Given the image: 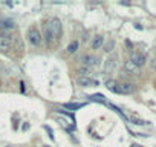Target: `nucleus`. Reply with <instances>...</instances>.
<instances>
[{
  "instance_id": "nucleus-3",
  "label": "nucleus",
  "mask_w": 156,
  "mask_h": 147,
  "mask_svg": "<svg viewBox=\"0 0 156 147\" xmlns=\"http://www.w3.org/2000/svg\"><path fill=\"white\" fill-rule=\"evenodd\" d=\"M81 61L84 64V68H93V66H98L100 58L95 57V55H83Z\"/></svg>"
},
{
  "instance_id": "nucleus-16",
  "label": "nucleus",
  "mask_w": 156,
  "mask_h": 147,
  "mask_svg": "<svg viewBox=\"0 0 156 147\" xmlns=\"http://www.w3.org/2000/svg\"><path fill=\"white\" fill-rule=\"evenodd\" d=\"M130 121L133 124H136V126H146V124H148L147 121H144V119H139V118H130Z\"/></svg>"
},
{
  "instance_id": "nucleus-1",
  "label": "nucleus",
  "mask_w": 156,
  "mask_h": 147,
  "mask_svg": "<svg viewBox=\"0 0 156 147\" xmlns=\"http://www.w3.org/2000/svg\"><path fill=\"white\" fill-rule=\"evenodd\" d=\"M46 31L49 32L51 39H58L61 35V31H63V25H61V20L54 17L49 20V23L46 25Z\"/></svg>"
},
{
  "instance_id": "nucleus-9",
  "label": "nucleus",
  "mask_w": 156,
  "mask_h": 147,
  "mask_svg": "<svg viewBox=\"0 0 156 147\" xmlns=\"http://www.w3.org/2000/svg\"><path fill=\"white\" fill-rule=\"evenodd\" d=\"M0 29H3V31L15 29V21L11 20V19H2V20H0Z\"/></svg>"
},
{
  "instance_id": "nucleus-6",
  "label": "nucleus",
  "mask_w": 156,
  "mask_h": 147,
  "mask_svg": "<svg viewBox=\"0 0 156 147\" xmlns=\"http://www.w3.org/2000/svg\"><path fill=\"white\" fill-rule=\"evenodd\" d=\"M78 84L83 88H93V86H98V81L90 77H78Z\"/></svg>"
},
{
  "instance_id": "nucleus-19",
  "label": "nucleus",
  "mask_w": 156,
  "mask_h": 147,
  "mask_svg": "<svg viewBox=\"0 0 156 147\" xmlns=\"http://www.w3.org/2000/svg\"><path fill=\"white\" fill-rule=\"evenodd\" d=\"M25 89H26V88H25V83L21 81V83H20V90H21V92H25Z\"/></svg>"
},
{
  "instance_id": "nucleus-4",
  "label": "nucleus",
  "mask_w": 156,
  "mask_h": 147,
  "mask_svg": "<svg viewBox=\"0 0 156 147\" xmlns=\"http://www.w3.org/2000/svg\"><path fill=\"white\" fill-rule=\"evenodd\" d=\"M130 61L135 64V66L141 68V66L146 64V55H144V54H139V52H133L132 57H130Z\"/></svg>"
},
{
  "instance_id": "nucleus-11",
  "label": "nucleus",
  "mask_w": 156,
  "mask_h": 147,
  "mask_svg": "<svg viewBox=\"0 0 156 147\" xmlns=\"http://www.w3.org/2000/svg\"><path fill=\"white\" fill-rule=\"evenodd\" d=\"M118 86H120V84H118L116 81H113V80H107L106 81V88L109 89L110 92H115V94H118Z\"/></svg>"
},
{
  "instance_id": "nucleus-18",
  "label": "nucleus",
  "mask_w": 156,
  "mask_h": 147,
  "mask_svg": "<svg viewBox=\"0 0 156 147\" xmlns=\"http://www.w3.org/2000/svg\"><path fill=\"white\" fill-rule=\"evenodd\" d=\"M152 69L156 72V58H155V60H152Z\"/></svg>"
},
{
  "instance_id": "nucleus-12",
  "label": "nucleus",
  "mask_w": 156,
  "mask_h": 147,
  "mask_svg": "<svg viewBox=\"0 0 156 147\" xmlns=\"http://www.w3.org/2000/svg\"><path fill=\"white\" fill-rule=\"evenodd\" d=\"M103 43H104V39L101 35H96L93 41H92V49H100L101 46H103Z\"/></svg>"
},
{
  "instance_id": "nucleus-5",
  "label": "nucleus",
  "mask_w": 156,
  "mask_h": 147,
  "mask_svg": "<svg viewBox=\"0 0 156 147\" xmlns=\"http://www.w3.org/2000/svg\"><path fill=\"white\" fill-rule=\"evenodd\" d=\"M135 84L132 83H121L120 86H118V94H124V95H130L135 92Z\"/></svg>"
},
{
  "instance_id": "nucleus-14",
  "label": "nucleus",
  "mask_w": 156,
  "mask_h": 147,
  "mask_svg": "<svg viewBox=\"0 0 156 147\" xmlns=\"http://www.w3.org/2000/svg\"><path fill=\"white\" fill-rule=\"evenodd\" d=\"M78 51V41L77 40H74L72 43H69V46H67V52L69 54H74V52H77Z\"/></svg>"
},
{
  "instance_id": "nucleus-8",
  "label": "nucleus",
  "mask_w": 156,
  "mask_h": 147,
  "mask_svg": "<svg viewBox=\"0 0 156 147\" xmlns=\"http://www.w3.org/2000/svg\"><path fill=\"white\" fill-rule=\"evenodd\" d=\"M11 45H12V40H11L8 35H0V51L2 52L9 51Z\"/></svg>"
},
{
  "instance_id": "nucleus-17",
  "label": "nucleus",
  "mask_w": 156,
  "mask_h": 147,
  "mask_svg": "<svg viewBox=\"0 0 156 147\" xmlns=\"http://www.w3.org/2000/svg\"><path fill=\"white\" fill-rule=\"evenodd\" d=\"M113 45H115V41H113V40H110V41L104 46V48H106L104 51H106V52H110V51H112V48H113Z\"/></svg>"
},
{
  "instance_id": "nucleus-13",
  "label": "nucleus",
  "mask_w": 156,
  "mask_h": 147,
  "mask_svg": "<svg viewBox=\"0 0 156 147\" xmlns=\"http://www.w3.org/2000/svg\"><path fill=\"white\" fill-rule=\"evenodd\" d=\"M89 100L90 101H98V103H106V97L103 94H95V95H90Z\"/></svg>"
},
{
  "instance_id": "nucleus-2",
  "label": "nucleus",
  "mask_w": 156,
  "mask_h": 147,
  "mask_svg": "<svg viewBox=\"0 0 156 147\" xmlns=\"http://www.w3.org/2000/svg\"><path fill=\"white\" fill-rule=\"evenodd\" d=\"M28 39H29V43L32 46H38L41 43V34L37 28H31L29 32H28Z\"/></svg>"
},
{
  "instance_id": "nucleus-21",
  "label": "nucleus",
  "mask_w": 156,
  "mask_h": 147,
  "mask_svg": "<svg viewBox=\"0 0 156 147\" xmlns=\"http://www.w3.org/2000/svg\"><path fill=\"white\" fill-rule=\"evenodd\" d=\"M130 147H142V146H141V144H132Z\"/></svg>"
},
{
  "instance_id": "nucleus-15",
  "label": "nucleus",
  "mask_w": 156,
  "mask_h": 147,
  "mask_svg": "<svg viewBox=\"0 0 156 147\" xmlns=\"http://www.w3.org/2000/svg\"><path fill=\"white\" fill-rule=\"evenodd\" d=\"M64 107L72 109V110H77V109L83 107V104H81V103H69V104H64Z\"/></svg>"
},
{
  "instance_id": "nucleus-22",
  "label": "nucleus",
  "mask_w": 156,
  "mask_h": 147,
  "mask_svg": "<svg viewBox=\"0 0 156 147\" xmlns=\"http://www.w3.org/2000/svg\"><path fill=\"white\" fill-rule=\"evenodd\" d=\"M46 147H47V146H46Z\"/></svg>"
},
{
  "instance_id": "nucleus-20",
  "label": "nucleus",
  "mask_w": 156,
  "mask_h": 147,
  "mask_svg": "<svg viewBox=\"0 0 156 147\" xmlns=\"http://www.w3.org/2000/svg\"><path fill=\"white\" fill-rule=\"evenodd\" d=\"M21 129H23V130H28V129H29V124H23V126H21Z\"/></svg>"
},
{
  "instance_id": "nucleus-7",
  "label": "nucleus",
  "mask_w": 156,
  "mask_h": 147,
  "mask_svg": "<svg viewBox=\"0 0 156 147\" xmlns=\"http://www.w3.org/2000/svg\"><path fill=\"white\" fill-rule=\"evenodd\" d=\"M116 66V57H110L106 60V64H104V74L106 75H110L113 72V69Z\"/></svg>"
},
{
  "instance_id": "nucleus-10",
  "label": "nucleus",
  "mask_w": 156,
  "mask_h": 147,
  "mask_svg": "<svg viewBox=\"0 0 156 147\" xmlns=\"http://www.w3.org/2000/svg\"><path fill=\"white\" fill-rule=\"evenodd\" d=\"M124 69L127 70L129 74H132V75H139V68H138V66H135V64H133V63L130 61V60L124 63Z\"/></svg>"
}]
</instances>
